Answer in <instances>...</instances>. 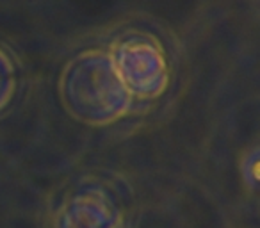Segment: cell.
Returning <instances> with one entry per match:
<instances>
[{"mask_svg": "<svg viewBox=\"0 0 260 228\" xmlns=\"http://www.w3.org/2000/svg\"><path fill=\"white\" fill-rule=\"evenodd\" d=\"M59 93L66 111L91 127L128 116L138 100L123 82L109 50H86L64 66Z\"/></svg>", "mask_w": 260, "mask_h": 228, "instance_id": "obj_1", "label": "cell"}, {"mask_svg": "<svg viewBox=\"0 0 260 228\" xmlns=\"http://www.w3.org/2000/svg\"><path fill=\"white\" fill-rule=\"evenodd\" d=\"M123 82L136 100H155L170 86V62L157 38L128 32L109 48Z\"/></svg>", "mask_w": 260, "mask_h": 228, "instance_id": "obj_2", "label": "cell"}, {"mask_svg": "<svg viewBox=\"0 0 260 228\" xmlns=\"http://www.w3.org/2000/svg\"><path fill=\"white\" fill-rule=\"evenodd\" d=\"M55 228H123L121 207L107 187L84 185L64 200Z\"/></svg>", "mask_w": 260, "mask_h": 228, "instance_id": "obj_3", "label": "cell"}, {"mask_svg": "<svg viewBox=\"0 0 260 228\" xmlns=\"http://www.w3.org/2000/svg\"><path fill=\"white\" fill-rule=\"evenodd\" d=\"M18 86L16 66L11 55L0 47V112L13 102Z\"/></svg>", "mask_w": 260, "mask_h": 228, "instance_id": "obj_4", "label": "cell"}]
</instances>
